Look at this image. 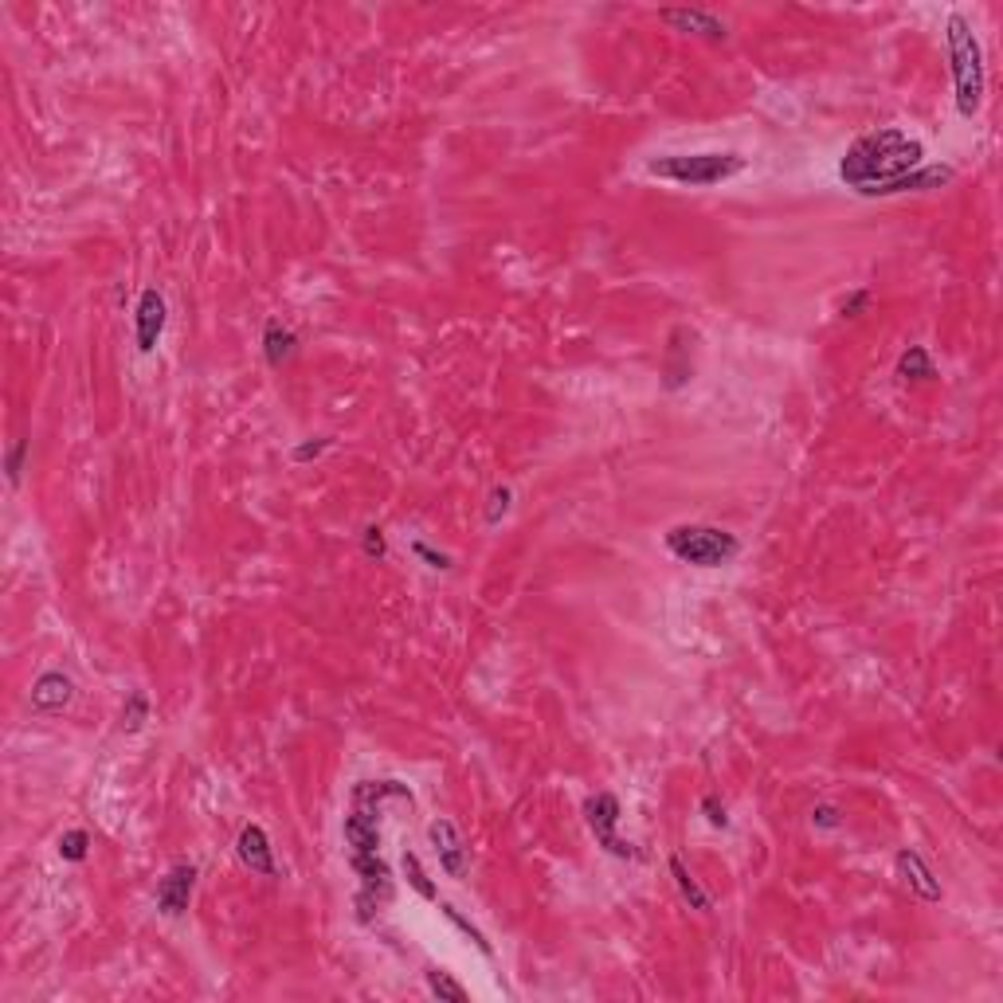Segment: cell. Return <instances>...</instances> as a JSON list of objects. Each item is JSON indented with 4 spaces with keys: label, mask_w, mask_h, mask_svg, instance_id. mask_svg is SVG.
<instances>
[{
    "label": "cell",
    "mask_w": 1003,
    "mask_h": 1003,
    "mask_svg": "<svg viewBox=\"0 0 1003 1003\" xmlns=\"http://www.w3.org/2000/svg\"><path fill=\"white\" fill-rule=\"evenodd\" d=\"M839 181L859 196H898L953 185L956 173L949 165H925V145L898 126H882L847 145L839 157Z\"/></svg>",
    "instance_id": "cell-1"
},
{
    "label": "cell",
    "mask_w": 1003,
    "mask_h": 1003,
    "mask_svg": "<svg viewBox=\"0 0 1003 1003\" xmlns=\"http://www.w3.org/2000/svg\"><path fill=\"white\" fill-rule=\"evenodd\" d=\"M384 800H408L412 792L400 780H361L353 788V812L341 819V839H345V862L357 874V917L369 921L373 909H381L392 898V874L381 855V804Z\"/></svg>",
    "instance_id": "cell-2"
},
{
    "label": "cell",
    "mask_w": 1003,
    "mask_h": 1003,
    "mask_svg": "<svg viewBox=\"0 0 1003 1003\" xmlns=\"http://www.w3.org/2000/svg\"><path fill=\"white\" fill-rule=\"evenodd\" d=\"M945 48H949V63H953L956 114L960 118H976L980 102H984V87H988L984 48H980L976 28L960 12H949V20H945Z\"/></svg>",
    "instance_id": "cell-3"
},
{
    "label": "cell",
    "mask_w": 1003,
    "mask_h": 1003,
    "mask_svg": "<svg viewBox=\"0 0 1003 1003\" xmlns=\"http://www.w3.org/2000/svg\"><path fill=\"white\" fill-rule=\"evenodd\" d=\"M745 169L749 161L741 153H663L647 161V177H659L682 189H714Z\"/></svg>",
    "instance_id": "cell-4"
},
{
    "label": "cell",
    "mask_w": 1003,
    "mask_h": 1003,
    "mask_svg": "<svg viewBox=\"0 0 1003 1003\" xmlns=\"http://www.w3.org/2000/svg\"><path fill=\"white\" fill-rule=\"evenodd\" d=\"M663 545L674 561L690 565V569H721L729 561H737L741 541L729 529L717 526H670L663 533Z\"/></svg>",
    "instance_id": "cell-5"
},
{
    "label": "cell",
    "mask_w": 1003,
    "mask_h": 1003,
    "mask_svg": "<svg viewBox=\"0 0 1003 1003\" xmlns=\"http://www.w3.org/2000/svg\"><path fill=\"white\" fill-rule=\"evenodd\" d=\"M620 819H623V804L620 796H612V792H596V796H588L584 800V823H588V831H592V839H596V847H604L612 859H639V851L620 839Z\"/></svg>",
    "instance_id": "cell-6"
},
{
    "label": "cell",
    "mask_w": 1003,
    "mask_h": 1003,
    "mask_svg": "<svg viewBox=\"0 0 1003 1003\" xmlns=\"http://www.w3.org/2000/svg\"><path fill=\"white\" fill-rule=\"evenodd\" d=\"M196 878L200 870L192 862H173L161 878H157V890H153V902L165 917H181L192 902V890H196Z\"/></svg>",
    "instance_id": "cell-7"
},
{
    "label": "cell",
    "mask_w": 1003,
    "mask_h": 1003,
    "mask_svg": "<svg viewBox=\"0 0 1003 1003\" xmlns=\"http://www.w3.org/2000/svg\"><path fill=\"white\" fill-rule=\"evenodd\" d=\"M165 322H169V306L161 298V290L145 287L138 294V310H134V341H138V353H153L157 341L165 334Z\"/></svg>",
    "instance_id": "cell-8"
},
{
    "label": "cell",
    "mask_w": 1003,
    "mask_h": 1003,
    "mask_svg": "<svg viewBox=\"0 0 1003 1003\" xmlns=\"http://www.w3.org/2000/svg\"><path fill=\"white\" fill-rule=\"evenodd\" d=\"M428 839H431L435 859H439V870H443L447 878L463 882V878H467V847H463L459 827H455L451 819H435L428 827Z\"/></svg>",
    "instance_id": "cell-9"
},
{
    "label": "cell",
    "mask_w": 1003,
    "mask_h": 1003,
    "mask_svg": "<svg viewBox=\"0 0 1003 1003\" xmlns=\"http://www.w3.org/2000/svg\"><path fill=\"white\" fill-rule=\"evenodd\" d=\"M236 855H239V862L251 870V874H263V878H275V874H279V866H275V851H271V839H267V831H263L259 823H247V827L239 831Z\"/></svg>",
    "instance_id": "cell-10"
},
{
    "label": "cell",
    "mask_w": 1003,
    "mask_h": 1003,
    "mask_svg": "<svg viewBox=\"0 0 1003 1003\" xmlns=\"http://www.w3.org/2000/svg\"><path fill=\"white\" fill-rule=\"evenodd\" d=\"M75 698V682L63 674V670H44L36 682H32V710L40 714H63Z\"/></svg>",
    "instance_id": "cell-11"
},
{
    "label": "cell",
    "mask_w": 1003,
    "mask_h": 1003,
    "mask_svg": "<svg viewBox=\"0 0 1003 1003\" xmlns=\"http://www.w3.org/2000/svg\"><path fill=\"white\" fill-rule=\"evenodd\" d=\"M659 20L670 24L674 32H686V36H706V40H725V20H717L714 12L706 8H663Z\"/></svg>",
    "instance_id": "cell-12"
},
{
    "label": "cell",
    "mask_w": 1003,
    "mask_h": 1003,
    "mask_svg": "<svg viewBox=\"0 0 1003 1003\" xmlns=\"http://www.w3.org/2000/svg\"><path fill=\"white\" fill-rule=\"evenodd\" d=\"M894 866H898V874L906 878V886L921 898V902H941L945 898V890H941V882L933 878V870L925 866V859L917 855V851H909L902 847L898 855H894Z\"/></svg>",
    "instance_id": "cell-13"
},
{
    "label": "cell",
    "mask_w": 1003,
    "mask_h": 1003,
    "mask_svg": "<svg viewBox=\"0 0 1003 1003\" xmlns=\"http://www.w3.org/2000/svg\"><path fill=\"white\" fill-rule=\"evenodd\" d=\"M686 334H690L686 326H678V330L670 334L667 361H663V388H670V392H678L682 384L694 377V365H690V345H682Z\"/></svg>",
    "instance_id": "cell-14"
},
{
    "label": "cell",
    "mask_w": 1003,
    "mask_h": 1003,
    "mask_svg": "<svg viewBox=\"0 0 1003 1003\" xmlns=\"http://www.w3.org/2000/svg\"><path fill=\"white\" fill-rule=\"evenodd\" d=\"M294 353H298V337H294V330H287L279 318H267V326H263V357H267V365H271V369H283Z\"/></svg>",
    "instance_id": "cell-15"
},
{
    "label": "cell",
    "mask_w": 1003,
    "mask_h": 1003,
    "mask_svg": "<svg viewBox=\"0 0 1003 1003\" xmlns=\"http://www.w3.org/2000/svg\"><path fill=\"white\" fill-rule=\"evenodd\" d=\"M898 377L902 381H913V384H921V381H937V365H933V357H929V349L925 345H909L906 353L898 357Z\"/></svg>",
    "instance_id": "cell-16"
},
{
    "label": "cell",
    "mask_w": 1003,
    "mask_h": 1003,
    "mask_svg": "<svg viewBox=\"0 0 1003 1003\" xmlns=\"http://www.w3.org/2000/svg\"><path fill=\"white\" fill-rule=\"evenodd\" d=\"M670 878H674V886H678V894H682V898H686V902H690V909H698V913H706V909L714 906V902H710V894H706V890H702V886H698V878H694V874H690V870H686V862L678 859V855H674V859H670Z\"/></svg>",
    "instance_id": "cell-17"
},
{
    "label": "cell",
    "mask_w": 1003,
    "mask_h": 1003,
    "mask_svg": "<svg viewBox=\"0 0 1003 1003\" xmlns=\"http://www.w3.org/2000/svg\"><path fill=\"white\" fill-rule=\"evenodd\" d=\"M424 980H428V992L435 996V1000H443V1003H471V992L447 972V968H428L424 972Z\"/></svg>",
    "instance_id": "cell-18"
},
{
    "label": "cell",
    "mask_w": 1003,
    "mask_h": 1003,
    "mask_svg": "<svg viewBox=\"0 0 1003 1003\" xmlns=\"http://www.w3.org/2000/svg\"><path fill=\"white\" fill-rule=\"evenodd\" d=\"M149 714H153L149 694H145V690H130L126 702H122V733H142Z\"/></svg>",
    "instance_id": "cell-19"
},
{
    "label": "cell",
    "mask_w": 1003,
    "mask_h": 1003,
    "mask_svg": "<svg viewBox=\"0 0 1003 1003\" xmlns=\"http://www.w3.org/2000/svg\"><path fill=\"white\" fill-rule=\"evenodd\" d=\"M400 866H404V878H408V886L424 898V902H439V890H435V882L428 878V870H424V862H420V855L416 851H404V859H400Z\"/></svg>",
    "instance_id": "cell-20"
},
{
    "label": "cell",
    "mask_w": 1003,
    "mask_h": 1003,
    "mask_svg": "<svg viewBox=\"0 0 1003 1003\" xmlns=\"http://www.w3.org/2000/svg\"><path fill=\"white\" fill-rule=\"evenodd\" d=\"M439 913H443V917H447V921H451V925H455V929H459V933H463V937H467V941L475 945L478 953H482V956H494L490 941L482 937V929H478V925H471V921H467V917H463L459 909L451 906V902H439Z\"/></svg>",
    "instance_id": "cell-21"
},
{
    "label": "cell",
    "mask_w": 1003,
    "mask_h": 1003,
    "mask_svg": "<svg viewBox=\"0 0 1003 1003\" xmlns=\"http://www.w3.org/2000/svg\"><path fill=\"white\" fill-rule=\"evenodd\" d=\"M91 855V835L83 827H71L59 835V859L63 862H83Z\"/></svg>",
    "instance_id": "cell-22"
},
{
    "label": "cell",
    "mask_w": 1003,
    "mask_h": 1003,
    "mask_svg": "<svg viewBox=\"0 0 1003 1003\" xmlns=\"http://www.w3.org/2000/svg\"><path fill=\"white\" fill-rule=\"evenodd\" d=\"M32 451V439H16L4 455V471H8V486H20V475H24V459Z\"/></svg>",
    "instance_id": "cell-23"
},
{
    "label": "cell",
    "mask_w": 1003,
    "mask_h": 1003,
    "mask_svg": "<svg viewBox=\"0 0 1003 1003\" xmlns=\"http://www.w3.org/2000/svg\"><path fill=\"white\" fill-rule=\"evenodd\" d=\"M510 486H494L490 490V506H486V526H498L502 518H506V510H510Z\"/></svg>",
    "instance_id": "cell-24"
},
{
    "label": "cell",
    "mask_w": 1003,
    "mask_h": 1003,
    "mask_svg": "<svg viewBox=\"0 0 1003 1003\" xmlns=\"http://www.w3.org/2000/svg\"><path fill=\"white\" fill-rule=\"evenodd\" d=\"M361 549H365V557H369V561H384V557H388L384 529L381 526H365V533H361Z\"/></svg>",
    "instance_id": "cell-25"
},
{
    "label": "cell",
    "mask_w": 1003,
    "mask_h": 1003,
    "mask_svg": "<svg viewBox=\"0 0 1003 1003\" xmlns=\"http://www.w3.org/2000/svg\"><path fill=\"white\" fill-rule=\"evenodd\" d=\"M412 557H420L428 569H435V573H447L451 569V557L447 553H439V549H431L428 541H412Z\"/></svg>",
    "instance_id": "cell-26"
},
{
    "label": "cell",
    "mask_w": 1003,
    "mask_h": 1003,
    "mask_svg": "<svg viewBox=\"0 0 1003 1003\" xmlns=\"http://www.w3.org/2000/svg\"><path fill=\"white\" fill-rule=\"evenodd\" d=\"M702 815H706V823L717 827V831H725L729 827V812H725V804H721V796H702Z\"/></svg>",
    "instance_id": "cell-27"
},
{
    "label": "cell",
    "mask_w": 1003,
    "mask_h": 1003,
    "mask_svg": "<svg viewBox=\"0 0 1003 1003\" xmlns=\"http://www.w3.org/2000/svg\"><path fill=\"white\" fill-rule=\"evenodd\" d=\"M866 306H870V290L859 287V290H851V294H847V298L839 302V314H843V318H859Z\"/></svg>",
    "instance_id": "cell-28"
},
{
    "label": "cell",
    "mask_w": 1003,
    "mask_h": 1003,
    "mask_svg": "<svg viewBox=\"0 0 1003 1003\" xmlns=\"http://www.w3.org/2000/svg\"><path fill=\"white\" fill-rule=\"evenodd\" d=\"M326 447H330V439H306V443H298V447L290 451V459H294V463H310V459H318Z\"/></svg>",
    "instance_id": "cell-29"
},
{
    "label": "cell",
    "mask_w": 1003,
    "mask_h": 1003,
    "mask_svg": "<svg viewBox=\"0 0 1003 1003\" xmlns=\"http://www.w3.org/2000/svg\"><path fill=\"white\" fill-rule=\"evenodd\" d=\"M812 823L815 827H823V831H835L843 819H839V808H831V804H815L812 808Z\"/></svg>",
    "instance_id": "cell-30"
}]
</instances>
